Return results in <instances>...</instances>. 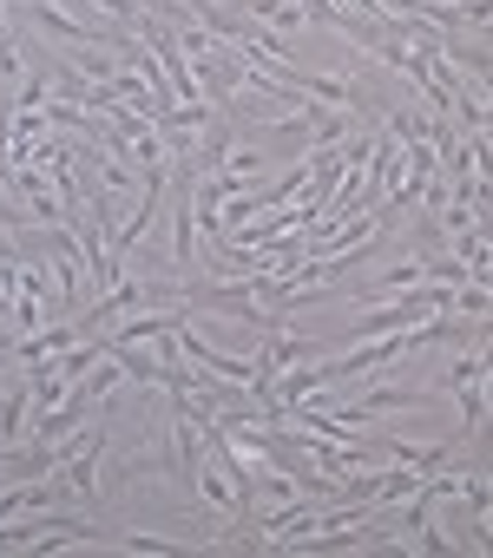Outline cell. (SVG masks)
I'll return each instance as SVG.
<instances>
[{"label": "cell", "instance_id": "6da1fadb", "mask_svg": "<svg viewBox=\"0 0 493 558\" xmlns=\"http://www.w3.org/2000/svg\"><path fill=\"white\" fill-rule=\"evenodd\" d=\"M290 86L303 93V99H316V106H329V112H356V86L349 80H336V73H290Z\"/></svg>", "mask_w": 493, "mask_h": 558}, {"label": "cell", "instance_id": "7a4b0ae2", "mask_svg": "<svg viewBox=\"0 0 493 558\" xmlns=\"http://www.w3.org/2000/svg\"><path fill=\"white\" fill-rule=\"evenodd\" d=\"M237 8H243V21H257V27H270V34H297L310 14H303V0H237Z\"/></svg>", "mask_w": 493, "mask_h": 558}, {"label": "cell", "instance_id": "3957f363", "mask_svg": "<svg viewBox=\"0 0 493 558\" xmlns=\"http://www.w3.org/2000/svg\"><path fill=\"white\" fill-rule=\"evenodd\" d=\"M27 427H34V388H14L8 401H0V447H21L27 440Z\"/></svg>", "mask_w": 493, "mask_h": 558}]
</instances>
